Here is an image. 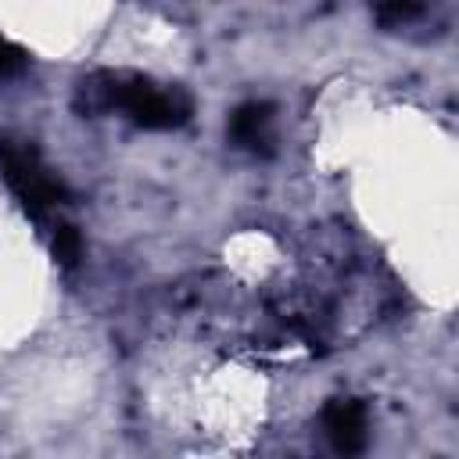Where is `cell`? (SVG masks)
<instances>
[{
  "label": "cell",
  "mask_w": 459,
  "mask_h": 459,
  "mask_svg": "<svg viewBox=\"0 0 459 459\" xmlns=\"http://www.w3.org/2000/svg\"><path fill=\"white\" fill-rule=\"evenodd\" d=\"M86 111H126L140 129H176L190 122L194 104L179 90H161L154 79L136 72H97L79 86Z\"/></svg>",
  "instance_id": "cell-1"
},
{
  "label": "cell",
  "mask_w": 459,
  "mask_h": 459,
  "mask_svg": "<svg viewBox=\"0 0 459 459\" xmlns=\"http://www.w3.org/2000/svg\"><path fill=\"white\" fill-rule=\"evenodd\" d=\"M0 172L32 219H39L47 208L68 201V186L43 165L39 151L32 143L7 140L4 133H0Z\"/></svg>",
  "instance_id": "cell-2"
},
{
  "label": "cell",
  "mask_w": 459,
  "mask_h": 459,
  "mask_svg": "<svg viewBox=\"0 0 459 459\" xmlns=\"http://www.w3.org/2000/svg\"><path fill=\"white\" fill-rule=\"evenodd\" d=\"M369 420H366V405L359 398H330L323 405V430L333 445V452L341 455H355L366 448L369 441Z\"/></svg>",
  "instance_id": "cell-3"
},
{
  "label": "cell",
  "mask_w": 459,
  "mask_h": 459,
  "mask_svg": "<svg viewBox=\"0 0 459 459\" xmlns=\"http://www.w3.org/2000/svg\"><path fill=\"white\" fill-rule=\"evenodd\" d=\"M273 104L269 100H247L230 115V140L251 154H273Z\"/></svg>",
  "instance_id": "cell-4"
},
{
  "label": "cell",
  "mask_w": 459,
  "mask_h": 459,
  "mask_svg": "<svg viewBox=\"0 0 459 459\" xmlns=\"http://www.w3.org/2000/svg\"><path fill=\"white\" fill-rule=\"evenodd\" d=\"M430 0H377V25L384 29H398L412 18H420L427 11Z\"/></svg>",
  "instance_id": "cell-5"
},
{
  "label": "cell",
  "mask_w": 459,
  "mask_h": 459,
  "mask_svg": "<svg viewBox=\"0 0 459 459\" xmlns=\"http://www.w3.org/2000/svg\"><path fill=\"white\" fill-rule=\"evenodd\" d=\"M50 251H54V258L65 269L79 265V258H82V237H79V230L68 226V222H57L54 226V237H50Z\"/></svg>",
  "instance_id": "cell-6"
},
{
  "label": "cell",
  "mask_w": 459,
  "mask_h": 459,
  "mask_svg": "<svg viewBox=\"0 0 459 459\" xmlns=\"http://www.w3.org/2000/svg\"><path fill=\"white\" fill-rule=\"evenodd\" d=\"M29 68V54L22 47H14L11 39L0 36V79H14Z\"/></svg>",
  "instance_id": "cell-7"
}]
</instances>
